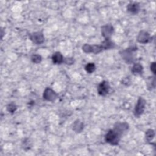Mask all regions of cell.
I'll list each match as a JSON object with an SVG mask.
<instances>
[{"label": "cell", "mask_w": 156, "mask_h": 156, "mask_svg": "<svg viewBox=\"0 0 156 156\" xmlns=\"http://www.w3.org/2000/svg\"><path fill=\"white\" fill-rule=\"evenodd\" d=\"M115 47V43L111 39H105L101 44L91 45L87 43L84 44L82 47V51L85 53H93L98 54L104 50L113 49Z\"/></svg>", "instance_id": "1"}, {"label": "cell", "mask_w": 156, "mask_h": 156, "mask_svg": "<svg viewBox=\"0 0 156 156\" xmlns=\"http://www.w3.org/2000/svg\"><path fill=\"white\" fill-rule=\"evenodd\" d=\"M137 50L136 46H130L119 51L121 58L127 64L133 63L135 61V52Z\"/></svg>", "instance_id": "2"}, {"label": "cell", "mask_w": 156, "mask_h": 156, "mask_svg": "<svg viewBox=\"0 0 156 156\" xmlns=\"http://www.w3.org/2000/svg\"><path fill=\"white\" fill-rule=\"evenodd\" d=\"M121 135L115 129H110L104 136V140L107 143L113 146H116L119 144L121 138Z\"/></svg>", "instance_id": "3"}, {"label": "cell", "mask_w": 156, "mask_h": 156, "mask_svg": "<svg viewBox=\"0 0 156 156\" xmlns=\"http://www.w3.org/2000/svg\"><path fill=\"white\" fill-rule=\"evenodd\" d=\"M146 100L143 97H140L136 102L133 110V115L136 118H139L144 112L146 107Z\"/></svg>", "instance_id": "4"}, {"label": "cell", "mask_w": 156, "mask_h": 156, "mask_svg": "<svg viewBox=\"0 0 156 156\" xmlns=\"http://www.w3.org/2000/svg\"><path fill=\"white\" fill-rule=\"evenodd\" d=\"M29 38L34 44L37 45L41 44L44 41V37L41 31H37L29 34Z\"/></svg>", "instance_id": "5"}, {"label": "cell", "mask_w": 156, "mask_h": 156, "mask_svg": "<svg viewBox=\"0 0 156 156\" xmlns=\"http://www.w3.org/2000/svg\"><path fill=\"white\" fill-rule=\"evenodd\" d=\"M43 98L47 101L54 102L58 98V94L51 88L46 87L43 91Z\"/></svg>", "instance_id": "6"}, {"label": "cell", "mask_w": 156, "mask_h": 156, "mask_svg": "<svg viewBox=\"0 0 156 156\" xmlns=\"http://www.w3.org/2000/svg\"><path fill=\"white\" fill-rule=\"evenodd\" d=\"M110 89V86L108 81L102 80L98 85V93L101 96H105L108 94Z\"/></svg>", "instance_id": "7"}, {"label": "cell", "mask_w": 156, "mask_h": 156, "mask_svg": "<svg viewBox=\"0 0 156 156\" xmlns=\"http://www.w3.org/2000/svg\"><path fill=\"white\" fill-rule=\"evenodd\" d=\"M113 32L114 27L110 24H107L101 27V35L104 39H110Z\"/></svg>", "instance_id": "8"}, {"label": "cell", "mask_w": 156, "mask_h": 156, "mask_svg": "<svg viewBox=\"0 0 156 156\" xmlns=\"http://www.w3.org/2000/svg\"><path fill=\"white\" fill-rule=\"evenodd\" d=\"M136 40L140 43L146 44L151 40V37L147 31L143 30L139 32L136 37Z\"/></svg>", "instance_id": "9"}, {"label": "cell", "mask_w": 156, "mask_h": 156, "mask_svg": "<svg viewBox=\"0 0 156 156\" xmlns=\"http://www.w3.org/2000/svg\"><path fill=\"white\" fill-rule=\"evenodd\" d=\"M129 125L126 122H116L113 126V129L116 130L121 135L128 130Z\"/></svg>", "instance_id": "10"}, {"label": "cell", "mask_w": 156, "mask_h": 156, "mask_svg": "<svg viewBox=\"0 0 156 156\" xmlns=\"http://www.w3.org/2000/svg\"><path fill=\"white\" fill-rule=\"evenodd\" d=\"M140 10V5L138 2H130L127 5V10L132 15H136L139 13Z\"/></svg>", "instance_id": "11"}, {"label": "cell", "mask_w": 156, "mask_h": 156, "mask_svg": "<svg viewBox=\"0 0 156 156\" xmlns=\"http://www.w3.org/2000/svg\"><path fill=\"white\" fill-rule=\"evenodd\" d=\"M52 63L55 65H60L64 63V57L60 52H55L51 57Z\"/></svg>", "instance_id": "12"}, {"label": "cell", "mask_w": 156, "mask_h": 156, "mask_svg": "<svg viewBox=\"0 0 156 156\" xmlns=\"http://www.w3.org/2000/svg\"><path fill=\"white\" fill-rule=\"evenodd\" d=\"M131 72L133 75L135 76L142 74L143 73V67L139 63H134L132 67Z\"/></svg>", "instance_id": "13"}, {"label": "cell", "mask_w": 156, "mask_h": 156, "mask_svg": "<svg viewBox=\"0 0 156 156\" xmlns=\"http://www.w3.org/2000/svg\"><path fill=\"white\" fill-rule=\"evenodd\" d=\"M83 127H84V124H83V122L79 119L76 120L73 122V126H72L73 130L76 133L82 132V130H83Z\"/></svg>", "instance_id": "14"}, {"label": "cell", "mask_w": 156, "mask_h": 156, "mask_svg": "<svg viewBox=\"0 0 156 156\" xmlns=\"http://www.w3.org/2000/svg\"><path fill=\"white\" fill-rule=\"evenodd\" d=\"M155 133L153 129H149L146 131L145 133V140L146 142L151 143V141L154 139Z\"/></svg>", "instance_id": "15"}, {"label": "cell", "mask_w": 156, "mask_h": 156, "mask_svg": "<svg viewBox=\"0 0 156 156\" xmlns=\"http://www.w3.org/2000/svg\"><path fill=\"white\" fill-rule=\"evenodd\" d=\"M96 65L94 63L92 62H90L88 63L85 66V70L86 71V72L87 73L89 74H91L93 72H94V71L96 70Z\"/></svg>", "instance_id": "16"}, {"label": "cell", "mask_w": 156, "mask_h": 156, "mask_svg": "<svg viewBox=\"0 0 156 156\" xmlns=\"http://www.w3.org/2000/svg\"><path fill=\"white\" fill-rule=\"evenodd\" d=\"M147 88L149 90H151L152 89L155 88V79L154 76L149 77V79H148L147 82Z\"/></svg>", "instance_id": "17"}, {"label": "cell", "mask_w": 156, "mask_h": 156, "mask_svg": "<svg viewBox=\"0 0 156 156\" xmlns=\"http://www.w3.org/2000/svg\"><path fill=\"white\" fill-rule=\"evenodd\" d=\"M30 59H31V61L32 63H35V64H38L41 62L42 57L39 54H35L31 56Z\"/></svg>", "instance_id": "18"}, {"label": "cell", "mask_w": 156, "mask_h": 156, "mask_svg": "<svg viewBox=\"0 0 156 156\" xmlns=\"http://www.w3.org/2000/svg\"><path fill=\"white\" fill-rule=\"evenodd\" d=\"M6 109L9 113H13L16 110L17 106L14 102H10L7 105Z\"/></svg>", "instance_id": "19"}, {"label": "cell", "mask_w": 156, "mask_h": 156, "mask_svg": "<svg viewBox=\"0 0 156 156\" xmlns=\"http://www.w3.org/2000/svg\"><path fill=\"white\" fill-rule=\"evenodd\" d=\"M32 146L31 141H30L29 139H24V141L22 142V147L24 149H29Z\"/></svg>", "instance_id": "20"}, {"label": "cell", "mask_w": 156, "mask_h": 156, "mask_svg": "<svg viewBox=\"0 0 156 156\" xmlns=\"http://www.w3.org/2000/svg\"><path fill=\"white\" fill-rule=\"evenodd\" d=\"M64 63L66 65H73L74 63V60L72 57L64 58Z\"/></svg>", "instance_id": "21"}, {"label": "cell", "mask_w": 156, "mask_h": 156, "mask_svg": "<svg viewBox=\"0 0 156 156\" xmlns=\"http://www.w3.org/2000/svg\"><path fill=\"white\" fill-rule=\"evenodd\" d=\"M150 69L153 73L154 74H155V63L152 62L150 65Z\"/></svg>", "instance_id": "22"}]
</instances>
